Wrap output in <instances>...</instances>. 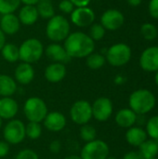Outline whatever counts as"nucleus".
<instances>
[{
    "label": "nucleus",
    "mask_w": 158,
    "mask_h": 159,
    "mask_svg": "<svg viewBox=\"0 0 158 159\" xmlns=\"http://www.w3.org/2000/svg\"><path fill=\"white\" fill-rule=\"evenodd\" d=\"M105 29L101 23H94L91 24L89 29V36L93 41L102 40L105 35Z\"/></svg>",
    "instance_id": "473e14b6"
},
{
    "label": "nucleus",
    "mask_w": 158,
    "mask_h": 159,
    "mask_svg": "<svg viewBox=\"0 0 158 159\" xmlns=\"http://www.w3.org/2000/svg\"><path fill=\"white\" fill-rule=\"evenodd\" d=\"M20 20L15 14L11 13L2 15L0 20V29L4 32L5 34H14L20 30Z\"/></svg>",
    "instance_id": "412c9836"
},
{
    "label": "nucleus",
    "mask_w": 158,
    "mask_h": 159,
    "mask_svg": "<svg viewBox=\"0 0 158 159\" xmlns=\"http://www.w3.org/2000/svg\"><path fill=\"white\" fill-rule=\"evenodd\" d=\"M145 131L148 137L158 142V116H154L148 119Z\"/></svg>",
    "instance_id": "2f4dec72"
},
{
    "label": "nucleus",
    "mask_w": 158,
    "mask_h": 159,
    "mask_svg": "<svg viewBox=\"0 0 158 159\" xmlns=\"http://www.w3.org/2000/svg\"><path fill=\"white\" fill-rule=\"evenodd\" d=\"M9 153V144L6 141H0V158L7 156Z\"/></svg>",
    "instance_id": "4c0bfd02"
},
{
    "label": "nucleus",
    "mask_w": 158,
    "mask_h": 159,
    "mask_svg": "<svg viewBox=\"0 0 158 159\" xmlns=\"http://www.w3.org/2000/svg\"><path fill=\"white\" fill-rule=\"evenodd\" d=\"M63 159H82L80 156H75V155H71V156H67Z\"/></svg>",
    "instance_id": "a18cd8bd"
},
{
    "label": "nucleus",
    "mask_w": 158,
    "mask_h": 159,
    "mask_svg": "<svg viewBox=\"0 0 158 159\" xmlns=\"http://www.w3.org/2000/svg\"><path fill=\"white\" fill-rule=\"evenodd\" d=\"M47 37L57 43L65 40L70 34V23L66 18L61 15H54L47 21L46 27Z\"/></svg>",
    "instance_id": "7ed1b4c3"
},
{
    "label": "nucleus",
    "mask_w": 158,
    "mask_h": 159,
    "mask_svg": "<svg viewBox=\"0 0 158 159\" xmlns=\"http://www.w3.org/2000/svg\"><path fill=\"white\" fill-rule=\"evenodd\" d=\"M106 62V59L103 55L100 53H91L87 57V66L92 70L101 69Z\"/></svg>",
    "instance_id": "bb28decb"
},
{
    "label": "nucleus",
    "mask_w": 158,
    "mask_h": 159,
    "mask_svg": "<svg viewBox=\"0 0 158 159\" xmlns=\"http://www.w3.org/2000/svg\"><path fill=\"white\" fill-rule=\"evenodd\" d=\"M155 82L158 87V70L156 72V75H155Z\"/></svg>",
    "instance_id": "49530a36"
},
{
    "label": "nucleus",
    "mask_w": 158,
    "mask_h": 159,
    "mask_svg": "<svg viewBox=\"0 0 158 159\" xmlns=\"http://www.w3.org/2000/svg\"><path fill=\"white\" fill-rule=\"evenodd\" d=\"M115 120L116 125L120 128L129 129L136 124L138 116L130 108H123L116 113Z\"/></svg>",
    "instance_id": "a211bd4d"
},
{
    "label": "nucleus",
    "mask_w": 158,
    "mask_h": 159,
    "mask_svg": "<svg viewBox=\"0 0 158 159\" xmlns=\"http://www.w3.org/2000/svg\"><path fill=\"white\" fill-rule=\"evenodd\" d=\"M71 20L78 27L90 26L95 20V13L88 7H75L71 13Z\"/></svg>",
    "instance_id": "ddd939ff"
},
{
    "label": "nucleus",
    "mask_w": 158,
    "mask_h": 159,
    "mask_svg": "<svg viewBox=\"0 0 158 159\" xmlns=\"http://www.w3.org/2000/svg\"><path fill=\"white\" fill-rule=\"evenodd\" d=\"M106 159H118V158H117V157H110V156H109V157H108Z\"/></svg>",
    "instance_id": "09e8293b"
},
{
    "label": "nucleus",
    "mask_w": 158,
    "mask_h": 159,
    "mask_svg": "<svg viewBox=\"0 0 158 159\" xmlns=\"http://www.w3.org/2000/svg\"><path fill=\"white\" fill-rule=\"evenodd\" d=\"M20 0H0V14L14 13L20 7Z\"/></svg>",
    "instance_id": "7c9ffc66"
},
{
    "label": "nucleus",
    "mask_w": 158,
    "mask_h": 159,
    "mask_svg": "<svg viewBox=\"0 0 158 159\" xmlns=\"http://www.w3.org/2000/svg\"><path fill=\"white\" fill-rule=\"evenodd\" d=\"M149 159H158L157 157H154V158H149Z\"/></svg>",
    "instance_id": "8fccbe9b"
},
{
    "label": "nucleus",
    "mask_w": 158,
    "mask_h": 159,
    "mask_svg": "<svg viewBox=\"0 0 158 159\" xmlns=\"http://www.w3.org/2000/svg\"><path fill=\"white\" fill-rule=\"evenodd\" d=\"M2 125H3V119L0 117V129H1V128H2Z\"/></svg>",
    "instance_id": "de8ad7c7"
},
{
    "label": "nucleus",
    "mask_w": 158,
    "mask_h": 159,
    "mask_svg": "<svg viewBox=\"0 0 158 159\" xmlns=\"http://www.w3.org/2000/svg\"><path fill=\"white\" fill-rule=\"evenodd\" d=\"M148 9L150 16L158 20V0H150Z\"/></svg>",
    "instance_id": "c9c22d12"
},
{
    "label": "nucleus",
    "mask_w": 158,
    "mask_h": 159,
    "mask_svg": "<svg viewBox=\"0 0 158 159\" xmlns=\"http://www.w3.org/2000/svg\"><path fill=\"white\" fill-rule=\"evenodd\" d=\"M39 15L35 6L24 5L19 12L20 22L24 25H33L37 21Z\"/></svg>",
    "instance_id": "4be33fe9"
},
{
    "label": "nucleus",
    "mask_w": 158,
    "mask_h": 159,
    "mask_svg": "<svg viewBox=\"0 0 158 159\" xmlns=\"http://www.w3.org/2000/svg\"><path fill=\"white\" fill-rule=\"evenodd\" d=\"M5 44H6V35L4 34V32L0 29V50L3 48Z\"/></svg>",
    "instance_id": "79ce46f5"
},
{
    "label": "nucleus",
    "mask_w": 158,
    "mask_h": 159,
    "mask_svg": "<svg viewBox=\"0 0 158 159\" xmlns=\"http://www.w3.org/2000/svg\"><path fill=\"white\" fill-rule=\"evenodd\" d=\"M14 79L20 85H28L34 78V70L32 64L21 62L20 63L14 72Z\"/></svg>",
    "instance_id": "dca6fc26"
},
{
    "label": "nucleus",
    "mask_w": 158,
    "mask_h": 159,
    "mask_svg": "<svg viewBox=\"0 0 158 159\" xmlns=\"http://www.w3.org/2000/svg\"><path fill=\"white\" fill-rule=\"evenodd\" d=\"M46 54L54 62H61L64 64L65 62H68L71 60L64 47H61L57 43L48 45L46 48Z\"/></svg>",
    "instance_id": "aec40b11"
},
{
    "label": "nucleus",
    "mask_w": 158,
    "mask_h": 159,
    "mask_svg": "<svg viewBox=\"0 0 158 159\" xmlns=\"http://www.w3.org/2000/svg\"><path fill=\"white\" fill-rule=\"evenodd\" d=\"M71 120L76 125L83 126L88 124L92 118L91 104L86 100H78L73 103L70 108Z\"/></svg>",
    "instance_id": "1a4fd4ad"
},
{
    "label": "nucleus",
    "mask_w": 158,
    "mask_h": 159,
    "mask_svg": "<svg viewBox=\"0 0 158 159\" xmlns=\"http://www.w3.org/2000/svg\"><path fill=\"white\" fill-rule=\"evenodd\" d=\"M59 8L63 13H72L74 9V6L70 0H62L59 4Z\"/></svg>",
    "instance_id": "f704fd0d"
},
{
    "label": "nucleus",
    "mask_w": 158,
    "mask_h": 159,
    "mask_svg": "<svg viewBox=\"0 0 158 159\" xmlns=\"http://www.w3.org/2000/svg\"><path fill=\"white\" fill-rule=\"evenodd\" d=\"M39 0H20V3H23L24 5H30V6H35Z\"/></svg>",
    "instance_id": "37998d69"
},
{
    "label": "nucleus",
    "mask_w": 158,
    "mask_h": 159,
    "mask_svg": "<svg viewBox=\"0 0 158 159\" xmlns=\"http://www.w3.org/2000/svg\"><path fill=\"white\" fill-rule=\"evenodd\" d=\"M74 7H88L90 3V0H70Z\"/></svg>",
    "instance_id": "ea45409f"
},
{
    "label": "nucleus",
    "mask_w": 158,
    "mask_h": 159,
    "mask_svg": "<svg viewBox=\"0 0 158 159\" xmlns=\"http://www.w3.org/2000/svg\"><path fill=\"white\" fill-rule=\"evenodd\" d=\"M1 53L5 61L8 62H16L20 60V52L19 48L12 43H6L3 48L1 49Z\"/></svg>",
    "instance_id": "393cba45"
},
{
    "label": "nucleus",
    "mask_w": 158,
    "mask_h": 159,
    "mask_svg": "<svg viewBox=\"0 0 158 159\" xmlns=\"http://www.w3.org/2000/svg\"><path fill=\"white\" fill-rule=\"evenodd\" d=\"M79 136L82 141L85 143H89L97 139V130L96 129L89 124H85L81 126L79 130Z\"/></svg>",
    "instance_id": "cd10ccee"
},
{
    "label": "nucleus",
    "mask_w": 158,
    "mask_h": 159,
    "mask_svg": "<svg viewBox=\"0 0 158 159\" xmlns=\"http://www.w3.org/2000/svg\"><path fill=\"white\" fill-rule=\"evenodd\" d=\"M148 139L145 129L142 127H131L128 129L126 132V141L127 143L134 147H140L146 140Z\"/></svg>",
    "instance_id": "6ab92c4d"
},
{
    "label": "nucleus",
    "mask_w": 158,
    "mask_h": 159,
    "mask_svg": "<svg viewBox=\"0 0 158 159\" xmlns=\"http://www.w3.org/2000/svg\"><path fill=\"white\" fill-rule=\"evenodd\" d=\"M140 66L145 72H156L158 70V47L145 48L140 57Z\"/></svg>",
    "instance_id": "f8f14e48"
},
{
    "label": "nucleus",
    "mask_w": 158,
    "mask_h": 159,
    "mask_svg": "<svg viewBox=\"0 0 158 159\" xmlns=\"http://www.w3.org/2000/svg\"><path fill=\"white\" fill-rule=\"evenodd\" d=\"M67 120L65 116L58 111L48 112L43 120L44 127L50 132H60L66 126Z\"/></svg>",
    "instance_id": "4468645a"
},
{
    "label": "nucleus",
    "mask_w": 158,
    "mask_h": 159,
    "mask_svg": "<svg viewBox=\"0 0 158 159\" xmlns=\"http://www.w3.org/2000/svg\"><path fill=\"white\" fill-rule=\"evenodd\" d=\"M92 117L99 122L107 121L113 115L114 106L112 101L107 97H100L91 104Z\"/></svg>",
    "instance_id": "9d476101"
},
{
    "label": "nucleus",
    "mask_w": 158,
    "mask_h": 159,
    "mask_svg": "<svg viewBox=\"0 0 158 159\" xmlns=\"http://www.w3.org/2000/svg\"><path fill=\"white\" fill-rule=\"evenodd\" d=\"M156 104V96L151 90L146 89H140L133 91L129 98V106L137 116H143L150 113Z\"/></svg>",
    "instance_id": "f03ea898"
},
{
    "label": "nucleus",
    "mask_w": 158,
    "mask_h": 159,
    "mask_svg": "<svg viewBox=\"0 0 158 159\" xmlns=\"http://www.w3.org/2000/svg\"><path fill=\"white\" fill-rule=\"evenodd\" d=\"M15 159H39V157L35 151L26 148L18 152Z\"/></svg>",
    "instance_id": "72a5a7b5"
},
{
    "label": "nucleus",
    "mask_w": 158,
    "mask_h": 159,
    "mask_svg": "<svg viewBox=\"0 0 158 159\" xmlns=\"http://www.w3.org/2000/svg\"><path fill=\"white\" fill-rule=\"evenodd\" d=\"M139 154L142 159H149L156 157L158 155V142L147 139L140 147Z\"/></svg>",
    "instance_id": "b1692460"
},
{
    "label": "nucleus",
    "mask_w": 158,
    "mask_h": 159,
    "mask_svg": "<svg viewBox=\"0 0 158 159\" xmlns=\"http://www.w3.org/2000/svg\"><path fill=\"white\" fill-rule=\"evenodd\" d=\"M129 5H130L131 7H138L139 5L142 4V0H127Z\"/></svg>",
    "instance_id": "c03bdc74"
},
{
    "label": "nucleus",
    "mask_w": 158,
    "mask_h": 159,
    "mask_svg": "<svg viewBox=\"0 0 158 159\" xmlns=\"http://www.w3.org/2000/svg\"><path fill=\"white\" fill-rule=\"evenodd\" d=\"M105 59L114 67L124 66L131 59V48L125 43L115 44L107 49Z\"/></svg>",
    "instance_id": "423d86ee"
},
{
    "label": "nucleus",
    "mask_w": 158,
    "mask_h": 159,
    "mask_svg": "<svg viewBox=\"0 0 158 159\" xmlns=\"http://www.w3.org/2000/svg\"><path fill=\"white\" fill-rule=\"evenodd\" d=\"M66 67L63 63L53 62L45 69V78L50 83H59L66 76Z\"/></svg>",
    "instance_id": "2eb2a0df"
},
{
    "label": "nucleus",
    "mask_w": 158,
    "mask_h": 159,
    "mask_svg": "<svg viewBox=\"0 0 158 159\" xmlns=\"http://www.w3.org/2000/svg\"><path fill=\"white\" fill-rule=\"evenodd\" d=\"M125 17L123 13L117 9H108L101 17V24L105 30L116 31L124 24Z\"/></svg>",
    "instance_id": "9b49d317"
},
{
    "label": "nucleus",
    "mask_w": 158,
    "mask_h": 159,
    "mask_svg": "<svg viewBox=\"0 0 158 159\" xmlns=\"http://www.w3.org/2000/svg\"><path fill=\"white\" fill-rule=\"evenodd\" d=\"M63 47L71 59H81L87 58L88 55L93 53L95 49V43L88 34L82 32H75L67 36L64 40Z\"/></svg>",
    "instance_id": "f257e3e1"
},
{
    "label": "nucleus",
    "mask_w": 158,
    "mask_h": 159,
    "mask_svg": "<svg viewBox=\"0 0 158 159\" xmlns=\"http://www.w3.org/2000/svg\"><path fill=\"white\" fill-rule=\"evenodd\" d=\"M42 134V126L40 123L29 122L25 126V136L30 140H37Z\"/></svg>",
    "instance_id": "c85d7f7f"
},
{
    "label": "nucleus",
    "mask_w": 158,
    "mask_h": 159,
    "mask_svg": "<svg viewBox=\"0 0 158 159\" xmlns=\"http://www.w3.org/2000/svg\"><path fill=\"white\" fill-rule=\"evenodd\" d=\"M61 150V143L58 140H54L49 143V151L52 154H59Z\"/></svg>",
    "instance_id": "e433bc0d"
},
{
    "label": "nucleus",
    "mask_w": 158,
    "mask_h": 159,
    "mask_svg": "<svg viewBox=\"0 0 158 159\" xmlns=\"http://www.w3.org/2000/svg\"><path fill=\"white\" fill-rule=\"evenodd\" d=\"M125 82H126V78H125V76H123V75H116L115 78V83L116 85H122V84H124Z\"/></svg>",
    "instance_id": "a19ab883"
},
{
    "label": "nucleus",
    "mask_w": 158,
    "mask_h": 159,
    "mask_svg": "<svg viewBox=\"0 0 158 159\" xmlns=\"http://www.w3.org/2000/svg\"><path fill=\"white\" fill-rule=\"evenodd\" d=\"M122 159H142V158L141 155H140L138 152L130 151V152H128L127 154H125Z\"/></svg>",
    "instance_id": "58836bf2"
},
{
    "label": "nucleus",
    "mask_w": 158,
    "mask_h": 159,
    "mask_svg": "<svg viewBox=\"0 0 158 159\" xmlns=\"http://www.w3.org/2000/svg\"><path fill=\"white\" fill-rule=\"evenodd\" d=\"M19 52L20 60L22 62L32 64L41 59L44 53V46L40 40L36 38H29L20 46Z\"/></svg>",
    "instance_id": "39448f33"
},
{
    "label": "nucleus",
    "mask_w": 158,
    "mask_h": 159,
    "mask_svg": "<svg viewBox=\"0 0 158 159\" xmlns=\"http://www.w3.org/2000/svg\"><path fill=\"white\" fill-rule=\"evenodd\" d=\"M19 111L18 102L11 97H2L0 99V117L6 120L13 119Z\"/></svg>",
    "instance_id": "f3484780"
},
{
    "label": "nucleus",
    "mask_w": 158,
    "mask_h": 159,
    "mask_svg": "<svg viewBox=\"0 0 158 159\" xmlns=\"http://www.w3.org/2000/svg\"><path fill=\"white\" fill-rule=\"evenodd\" d=\"M110 148L108 144L102 141L96 139L89 143H86L80 152L82 159H106L109 157Z\"/></svg>",
    "instance_id": "6e6552de"
},
{
    "label": "nucleus",
    "mask_w": 158,
    "mask_h": 159,
    "mask_svg": "<svg viewBox=\"0 0 158 159\" xmlns=\"http://www.w3.org/2000/svg\"><path fill=\"white\" fill-rule=\"evenodd\" d=\"M23 113L29 122L41 123L48 113L47 105L39 97H30L24 102Z\"/></svg>",
    "instance_id": "20e7f679"
},
{
    "label": "nucleus",
    "mask_w": 158,
    "mask_h": 159,
    "mask_svg": "<svg viewBox=\"0 0 158 159\" xmlns=\"http://www.w3.org/2000/svg\"><path fill=\"white\" fill-rule=\"evenodd\" d=\"M35 7L38 15L43 19H50L55 15L54 7L51 0H39Z\"/></svg>",
    "instance_id": "a878e982"
},
{
    "label": "nucleus",
    "mask_w": 158,
    "mask_h": 159,
    "mask_svg": "<svg viewBox=\"0 0 158 159\" xmlns=\"http://www.w3.org/2000/svg\"><path fill=\"white\" fill-rule=\"evenodd\" d=\"M3 137L8 144L16 145L23 142L25 136V125L20 119L9 120L3 129Z\"/></svg>",
    "instance_id": "0eeeda50"
},
{
    "label": "nucleus",
    "mask_w": 158,
    "mask_h": 159,
    "mask_svg": "<svg viewBox=\"0 0 158 159\" xmlns=\"http://www.w3.org/2000/svg\"><path fill=\"white\" fill-rule=\"evenodd\" d=\"M141 34L145 40H154L158 36V30L156 26L153 23L146 22L141 27Z\"/></svg>",
    "instance_id": "c756f323"
},
{
    "label": "nucleus",
    "mask_w": 158,
    "mask_h": 159,
    "mask_svg": "<svg viewBox=\"0 0 158 159\" xmlns=\"http://www.w3.org/2000/svg\"><path fill=\"white\" fill-rule=\"evenodd\" d=\"M17 90V82L7 75H0V96L11 97Z\"/></svg>",
    "instance_id": "5701e85b"
}]
</instances>
